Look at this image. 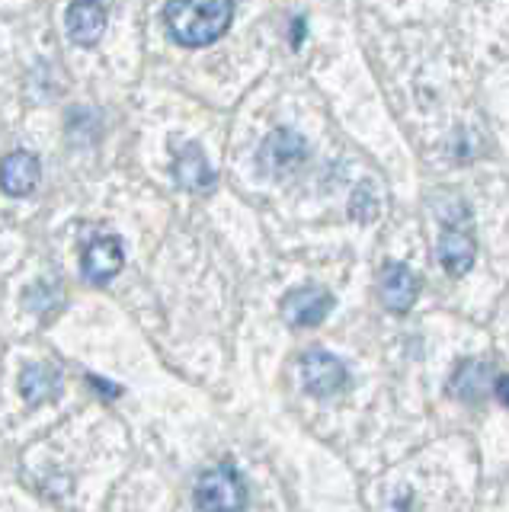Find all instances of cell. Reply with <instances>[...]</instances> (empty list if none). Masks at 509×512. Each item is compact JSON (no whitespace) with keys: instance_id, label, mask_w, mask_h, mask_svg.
I'll list each match as a JSON object with an SVG mask.
<instances>
[{"instance_id":"obj_1","label":"cell","mask_w":509,"mask_h":512,"mask_svg":"<svg viewBox=\"0 0 509 512\" xmlns=\"http://www.w3.org/2000/svg\"><path fill=\"white\" fill-rule=\"evenodd\" d=\"M164 20L180 45L202 48L228 32L234 20V0H167Z\"/></svg>"},{"instance_id":"obj_2","label":"cell","mask_w":509,"mask_h":512,"mask_svg":"<svg viewBox=\"0 0 509 512\" xmlns=\"http://www.w3.org/2000/svg\"><path fill=\"white\" fill-rule=\"evenodd\" d=\"M244 506H247V487L231 464H218V468L205 471L196 480L199 512H244Z\"/></svg>"},{"instance_id":"obj_3","label":"cell","mask_w":509,"mask_h":512,"mask_svg":"<svg viewBox=\"0 0 509 512\" xmlns=\"http://www.w3.org/2000/svg\"><path fill=\"white\" fill-rule=\"evenodd\" d=\"M305 157H308V141L298 132H292V128H276L260 144V170L273 176L292 173L295 167L305 164Z\"/></svg>"},{"instance_id":"obj_4","label":"cell","mask_w":509,"mask_h":512,"mask_svg":"<svg viewBox=\"0 0 509 512\" xmlns=\"http://www.w3.org/2000/svg\"><path fill=\"white\" fill-rule=\"evenodd\" d=\"M301 381H305L308 394L330 397V394L346 388L349 372L337 356H330V352H324V349H311L301 356Z\"/></svg>"},{"instance_id":"obj_5","label":"cell","mask_w":509,"mask_h":512,"mask_svg":"<svg viewBox=\"0 0 509 512\" xmlns=\"http://www.w3.org/2000/svg\"><path fill=\"white\" fill-rule=\"evenodd\" d=\"M333 304L337 301H333L327 288L305 285L282 298V317L289 327H317V324H324V317L333 311Z\"/></svg>"},{"instance_id":"obj_6","label":"cell","mask_w":509,"mask_h":512,"mask_svg":"<svg viewBox=\"0 0 509 512\" xmlns=\"http://www.w3.org/2000/svg\"><path fill=\"white\" fill-rule=\"evenodd\" d=\"M420 295V282L417 276L404 266V263H385L381 266V279H378V298L391 314H407Z\"/></svg>"},{"instance_id":"obj_7","label":"cell","mask_w":509,"mask_h":512,"mask_svg":"<svg viewBox=\"0 0 509 512\" xmlns=\"http://www.w3.org/2000/svg\"><path fill=\"white\" fill-rule=\"evenodd\" d=\"M65 26L77 45H97L106 32V7L100 0H74L68 7Z\"/></svg>"},{"instance_id":"obj_8","label":"cell","mask_w":509,"mask_h":512,"mask_svg":"<svg viewBox=\"0 0 509 512\" xmlns=\"http://www.w3.org/2000/svg\"><path fill=\"white\" fill-rule=\"evenodd\" d=\"M39 176H42L39 157L29 151H13L0 164V186H4L7 196H26V192H33Z\"/></svg>"},{"instance_id":"obj_9","label":"cell","mask_w":509,"mask_h":512,"mask_svg":"<svg viewBox=\"0 0 509 512\" xmlns=\"http://www.w3.org/2000/svg\"><path fill=\"white\" fill-rule=\"evenodd\" d=\"M125 263V253H122V244L116 237H97L93 244L84 250V276L93 282V285H103L116 276Z\"/></svg>"},{"instance_id":"obj_10","label":"cell","mask_w":509,"mask_h":512,"mask_svg":"<svg viewBox=\"0 0 509 512\" xmlns=\"http://www.w3.org/2000/svg\"><path fill=\"white\" fill-rule=\"evenodd\" d=\"M439 260L445 266L449 276H465L471 272L474 260H477V244L468 231L461 228H445L442 240H439Z\"/></svg>"},{"instance_id":"obj_11","label":"cell","mask_w":509,"mask_h":512,"mask_svg":"<svg viewBox=\"0 0 509 512\" xmlns=\"http://www.w3.org/2000/svg\"><path fill=\"white\" fill-rule=\"evenodd\" d=\"M173 176H177V183L189 192H205L215 186V173L209 167V160H205L202 148H196V144H186V151L177 157V164H173Z\"/></svg>"},{"instance_id":"obj_12","label":"cell","mask_w":509,"mask_h":512,"mask_svg":"<svg viewBox=\"0 0 509 512\" xmlns=\"http://www.w3.org/2000/svg\"><path fill=\"white\" fill-rule=\"evenodd\" d=\"M490 381H493V375L484 362H461L455 368V375L449 378V394L474 404V400H481L490 391Z\"/></svg>"},{"instance_id":"obj_13","label":"cell","mask_w":509,"mask_h":512,"mask_svg":"<svg viewBox=\"0 0 509 512\" xmlns=\"http://www.w3.org/2000/svg\"><path fill=\"white\" fill-rule=\"evenodd\" d=\"M58 388H61V378H58V372L52 365H39L36 362V365H26L20 372V394H23L26 404H33V407L45 404V400H52L58 394Z\"/></svg>"},{"instance_id":"obj_14","label":"cell","mask_w":509,"mask_h":512,"mask_svg":"<svg viewBox=\"0 0 509 512\" xmlns=\"http://www.w3.org/2000/svg\"><path fill=\"white\" fill-rule=\"evenodd\" d=\"M58 301H61V295L55 292L52 285L42 282V285H36L33 292L26 295V308H33L36 314H52V308H55Z\"/></svg>"},{"instance_id":"obj_15","label":"cell","mask_w":509,"mask_h":512,"mask_svg":"<svg viewBox=\"0 0 509 512\" xmlns=\"http://www.w3.org/2000/svg\"><path fill=\"white\" fill-rule=\"evenodd\" d=\"M493 388H497V397H500V404L509 410V375H503V378H497V384H493Z\"/></svg>"}]
</instances>
